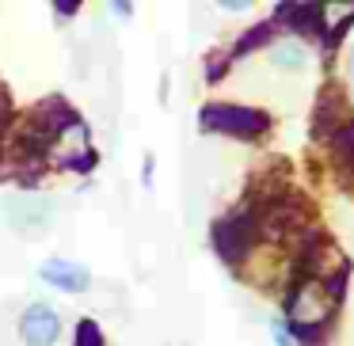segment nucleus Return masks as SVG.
I'll use <instances>...</instances> for the list:
<instances>
[{
	"label": "nucleus",
	"mask_w": 354,
	"mask_h": 346,
	"mask_svg": "<svg viewBox=\"0 0 354 346\" xmlns=\"http://www.w3.org/2000/svg\"><path fill=\"white\" fill-rule=\"evenodd\" d=\"M351 80H354V50H351Z\"/></svg>",
	"instance_id": "f8f14e48"
},
{
	"label": "nucleus",
	"mask_w": 354,
	"mask_h": 346,
	"mask_svg": "<svg viewBox=\"0 0 354 346\" xmlns=\"http://www.w3.org/2000/svg\"><path fill=\"white\" fill-rule=\"evenodd\" d=\"M19 343L24 346H57L62 343V316L46 300H31L19 312Z\"/></svg>",
	"instance_id": "20e7f679"
},
{
	"label": "nucleus",
	"mask_w": 354,
	"mask_h": 346,
	"mask_svg": "<svg viewBox=\"0 0 354 346\" xmlns=\"http://www.w3.org/2000/svg\"><path fill=\"white\" fill-rule=\"evenodd\" d=\"M335 148H339V156L354 168V122H343L335 130Z\"/></svg>",
	"instance_id": "6e6552de"
},
{
	"label": "nucleus",
	"mask_w": 354,
	"mask_h": 346,
	"mask_svg": "<svg viewBox=\"0 0 354 346\" xmlns=\"http://www.w3.org/2000/svg\"><path fill=\"white\" fill-rule=\"evenodd\" d=\"M0 206H4V221L24 236H39L54 221V202L39 198V194H8Z\"/></svg>",
	"instance_id": "7ed1b4c3"
},
{
	"label": "nucleus",
	"mask_w": 354,
	"mask_h": 346,
	"mask_svg": "<svg viewBox=\"0 0 354 346\" xmlns=\"http://www.w3.org/2000/svg\"><path fill=\"white\" fill-rule=\"evenodd\" d=\"M270 335H274V346H297V343H293V335H290V327H286L282 320L270 323Z\"/></svg>",
	"instance_id": "9b49d317"
},
{
	"label": "nucleus",
	"mask_w": 354,
	"mask_h": 346,
	"mask_svg": "<svg viewBox=\"0 0 354 346\" xmlns=\"http://www.w3.org/2000/svg\"><path fill=\"white\" fill-rule=\"evenodd\" d=\"M225 69H229V54H209V65H206V80H209V84H214V80L221 77Z\"/></svg>",
	"instance_id": "9d476101"
},
{
	"label": "nucleus",
	"mask_w": 354,
	"mask_h": 346,
	"mask_svg": "<svg viewBox=\"0 0 354 346\" xmlns=\"http://www.w3.org/2000/svg\"><path fill=\"white\" fill-rule=\"evenodd\" d=\"M73 346H103L100 323H95V320H80V327H77V343H73Z\"/></svg>",
	"instance_id": "1a4fd4ad"
},
{
	"label": "nucleus",
	"mask_w": 354,
	"mask_h": 346,
	"mask_svg": "<svg viewBox=\"0 0 354 346\" xmlns=\"http://www.w3.org/2000/svg\"><path fill=\"white\" fill-rule=\"evenodd\" d=\"M39 278L62 293H84L92 285V270L84 262H73V259H46L39 267Z\"/></svg>",
	"instance_id": "39448f33"
},
{
	"label": "nucleus",
	"mask_w": 354,
	"mask_h": 346,
	"mask_svg": "<svg viewBox=\"0 0 354 346\" xmlns=\"http://www.w3.org/2000/svg\"><path fill=\"white\" fill-rule=\"evenodd\" d=\"M255 217L259 213H229L214 224V251L221 255L225 262H240L248 251H252V240H255Z\"/></svg>",
	"instance_id": "f03ea898"
},
{
	"label": "nucleus",
	"mask_w": 354,
	"mask_h": 346,
	"mask_svg": "<svg viewBox=\"0 0 354 346\" xmlns=\"http://www.w3.org/2000/svg\"><path fill=\"white\" fill-rule=\"evenodd\" d=\"M274 39V23H255L252 31H244L236 39V46L229 50V57H244V54H252V50H259L263 42H270Z\"/></svg>",
	"instance_id": "0eeeda50"
},
{
	"label": "nucleus",
	"mask_w": 354,
	"mask_h": 346,
	"mask_svg": "<svg viewBox=\"0 0 354 346\" xmlns=\"http://www.w3.org/2000/svg\"><path fill=\"white\" fill-rule=\"evenodd\" d=\"M202 130L229 133V137H263L270 130V118L255 107H240V103H209V107H202Z\"/></svg>",
	"instance_id": "f257e3e1"
},
{
	"label": "nucleus",
	"mask_w": 354,
	"mask_h": 346,
	"mask_svg": "<svg viewBox=\"0 0 354 346\" xmlns=\"http://www.w3.org/2000/svg\"><path fill=\"white\" fill-rule=\"evenodd\" d=\"M308 61V50L301 46V42H278L274 50H270V65L282 73H301Z\"/></svg>",
	"instance_id": "423d86ee"
}]
</instances>
